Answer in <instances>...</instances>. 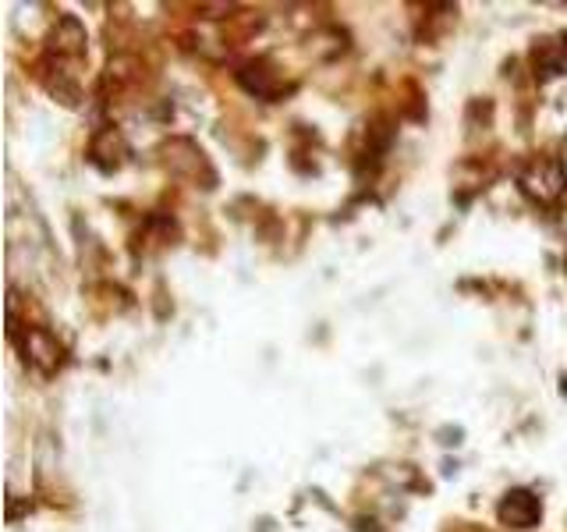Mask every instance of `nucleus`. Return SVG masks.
I'll use <instances>...</instances> for the list:
<instances>
[{"instance_id":"obj_1","label":"nucleus","mask_w":567,"mask_h":532,"mask_svg":"<svg viewBox=\"0 0 567 532\" xmlns=\"http://www.w3.org/2000/svg\"><path fill=\"white\" fill-rule=\"evenodd\" d=\"M501 519L514 529H532L539 522V504L532 493H507V501L501 504Z\"/></svg>"}]
</instances>
